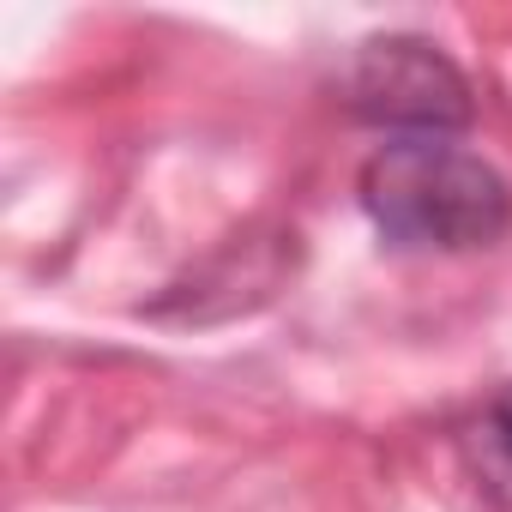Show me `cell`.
<instances>
[{"mask_svg": "<svg viewBox=\"0 0 512 512\" xmlns=\"http://www.w3.org/2000/svg\"><path fill=\"white\" fill-rule=\"evenodd\" d=\"M356 199L392 247L470 253L512 229V181L458 139H386L362 163Z\"/></svg>", "mask_w": 512, "mask_h": 512, "instance_id": "6da1fadb", "label": "cell"}, {"mask_svg": "<svg viewBox=\"0 0 512 512\" xmlns=\"http://www.w3.org/2000/svg\"><path fill=\"white\" fill-rule=\"evenodd\" d=\"M344 109L392 139H452L476 121V97L464 67L410 31L368 37L344 61Z\"/></svg>", "mask_w": 512, "mask_h": 512, "instance_id": "7a4b0ae2", "label": "cell"}, {"mask_svg": "<svg viewBox=\"0 0 512 512\" xmlns=\"http://www.w3.org/2000/svg\"><path fill=\"white\" fill-rule=\"evenodd\" d=\"M470 452H476V476L494 500L512 506V386L482 410V422L470 428Z\"/></svg>", "mask_w": 512, "mask_h": 512, "instance_id": "3957f363", "label": "cell"}]
</instances>
